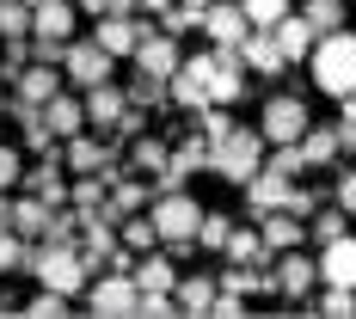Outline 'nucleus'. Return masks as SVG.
I'll return each mask as SVG.
<instances>
[{
  "mask_svg": "<svg viewBox=\"0 0 356 319\" xmlns=\"http://www.w3.org/2000/svg\"><path fill=\"white\" fill-rule=\"evenodd\" d=\"M258 166H264V136L246 123H234L221 142H209V172H221L227 184H246Z\"/></svg>",
  "mask_w": 356,
  "mask_h": 319,
  "instance_id": "obj_4",
  "label": "nucleus"
},
{
  "mask_svg": "<svg viewBox=\"0 0 356 319\" xmlns=\"http://www.w3.org/2000/svg\"><path fill=\"white\" fill-rule=\"evenodd\" d=\"M43 123L56 129V142H68V136H80V129H86V105H80V99H68V92H56V99L43 105Z\"/></svg>",
  "mask_w": 356,
  "mask_h": 319,
  "instance_id": "obj_22",
  "label": "nucleus"
},
{
  "mask_svg": "<svg viewBox=\"0 0 356 319\" xmlns=\"http://www.w3.org/2000/svg\"><path fill=\"white\" fill-rule=\"evenodd\" d=\"M31 31V0H0V37H25Z\"/></svg>",
  "mask_w": 356,
  "mask_h": 319,
  "instance_id": "obj_36",
  "label": "nucleus"
},
{
  "mask_svg": "<svg viewBox=\"0 0 356 319\" xmlns=\"http://www.w3.org/2000/svg\"><path fill=\"white\" fill-rule=\"evenodd\" d=\"M178 6H209V0H178Z\"/></svg>",
  "mask_w": 356,
  "mask_h": 319,
  "instance_id": "obj_48",
  "label": "nucleus"
},
{
  "mask_svg": "<svg viewBox=\"0 0 356 319\" xmlns=\"http://www.w3.org/2000/svg\"><path fill=\"white\" fill-rule=\"evenodd\" d=\"M166 166H172L178 178H197V172H209V136H184V142L166 154Z\"/></svg>",
  "mask_w": 356,
  "mask_h": 319,
  "instance_id": "obj_25",
  "label": "nucleus"
},
{
  "mask_svg": "<svg viewBox=\"0 0 356 319\" xmlns=\"http://www.w3.org/2000/svg\"><path fill=\"white\" fill-rule=\"evenodd\" d=\"M264 166H270V172H283V178H301V172H307V160H301V142H277V154H270Z\"/></svg>",
  "mask_w": 356,
  "mask_h": 319,
  "instance_id": "obj_39",
  "label": "nucleus"
},
{
  "mask_svg": "<svg viewBox=\"0 0 356 319\" xmlns=\"http://www.w3.org/2000/svg\"><path fill=\"white\" fill-rule=\"evenodd\" d=\"M160 25H166V31L172 37H184V31H203V6H166V13H160Z\"/></svg>",
  "mask_w": 356,
  "mask_h": 319,
  "instance_id": "obj_37",
  "label": "nucleus"
},
{
  "mask_svg": "<svg viewBox=\"0 0 356 319\" xmlns=\"http://www.w3.org/2000/svg\"><path fill=\"white\" fill-rule=\"evenodd\" d=\"M258 234H264V246H270V252H295V246H301V234H307V221L289 215V209H270V215H258Z\"/></svg>",
  "mask_w": 356,
  "mask_h": 319,
  "instance_id": "obj_18",
  "label": "nucleus"
},
{
  "mask_svg": "<svg viewBox=\"0 0 356 319\" xmlns=\"http://www.w3.org/2000/svg\"><path fill=\"white\" fill-rule=\"evenodd\" d=\"M129 277H136V288H172V283H178L172 258H160V252H147V258L129 270Z\"/></svg>",
  "mask_w": 356,
  "mask_h": 319,
  "instance_id": "obj_31",
  "label": "nucleus"
},
{
  "mask_svg": "<svg viewBox=\"0 0 356 319\" xmlns=\"http://www.w3.org/2000/svg\"><path fill=\"white\" fill-rule=\"evenodd\" d=\"M203 31H209L215 43H240L252 25H246V13H240V0H209V6H203Z\"/></svg>",
  "mask_w": 356,
  "mask_h": 319,
  "instance_id": "obj_17",
  "label": "nucleus"
},
{
  "mask_svg": "<svg viewBox=\"0 0 356 319\" xmlns=\"http://www.w3.org/2000/svg\"><path fill=\"white\" fill-rule=\"evenodd\" d=\"M172 301H178V313H209V301H215V277H178L172 283Z\"/></svg>",
  "mask_w": 356,
  "mask_h": 319,
  "instance_id": "obj_26",
  "label": "nucleus"
},
{
  "mask_svg": "<svg viewBox=\"0 0 356 319\" xmlns=\"http://www.w3.org/2000/svg\"><path fill=\"white\" fill-rule=\"evenodd\" d=\"M136 301H142V288L129 270H105L92 283V313H136Z\"/></svg>",
  "mask_w": 356,
  "mask_h": 319,
  "instance_id": "obj_13",
  "label": "nucleus"
},
{
  "mask_svg": "<svg viewBox=\"0 0 356 319\" xmlns=\"http://www.w3.org/2000/svg\"><path fill=\"white\" fill-rule=\"evenodd\" d=\"M56 92H62V68H56V62H25V74H19V99L49 105Z\"/></svg>",
  "mask_w": 356,
  "mask_h": 319,
  "instance_id": "obj_21",
  "label": "nucleus"
},
{
  "mask_svg": "<svg viewBox=\"0 0 356 319\" xmlns=\"http://www.w3.org/2000/svg\"><path fill=\"white\" fill-rule=\"evenodd\" d=\"M338 234H344V215H320V221H314V240H338Z\"/></svg>",
  "mask_w": 356,
  "mask_h": 319,
  "instance_id": "obj_45",
  "label": "nucleus"
},
{
  "mask_svg": "<svg viewBox=\"0 0 356 319\" xmlns=\"http://www.w3.org/2000/svg\"><path fill=\"white\" fill-rule=\"evenodd\" d=\"M25 313H37V319H56V313H68V295H56V288H43V295H37V301L25 307Z\"/></svg>",
  "mask_w": 356,
  "mask_h": 319,
  "instance_id": "obj_43",
  "label": "nucleus"
},
{
  "mask_svg": "<svg viewBox=\"0 0 356 319\" xmlns=\"http://www.w3.org/2000/svg\"><path fill=\"white\" fill-rule=\"evenodd\" d=\"M240 62H246L252 74H264V80L289 74V62H283V49H277V37H270V31H246V37H240Z\"/></svg>",
  "mask_w": 356,
  "mask_h": 319,
  "instance_id": "obj_15",
  "label": "nucleus"
},
{
  "mask_svg": "<svg viewBox=\"0 0 356 319\" xmlns=\"http://www.w3.org/2000/svg\"><path fill=\"white\" fill-rule=\"evenodd\" d=\"M178 37L172 31H142V43H136V68L142 74H154V80H172L178 74Z\"/></svg>",
  "mask_w": 356,
  "mask_h": 319,
  "instance_id": "obj_11",
  "label": "nucleus"
},
{
  "mask_svg": "<svg viewBox=\"0 0 356 319\" xmlns=\"http://www.w3.org/2000/svg\"><path fill=\"white\" fill-rule=\"evenodd\" d=\"M338 105H344V117L332 123L338 129V154H356V99H338Z\"/></svg>",
  "mask_w": 356,
  "mask_h": 319,
  "instance_id": "obj_41",
  "label": "nucleus"
},
{
  "mask_svg": "<svg viewBox=\"0 0 356 319\" xmlns=\"http://www.w3.org/2000/svg\"><path fill=\"white\" fill-rule=\"evenodd\" d=\"M270 37H277L283 62H307V49H314V25H307L301 13H283V19L270 25Z\"/></svg>",
  "mask_w": 356,
  "mask_h": 319,
  "instance_id": "obj_19",
  "label": "nucleus"
},
{
  "mask_svg": "<svg viewBox=\"0 0 356 319\" xmlns=\"http://www.w3.org/2000/svg\"><path fill=\"white\" fill-rule=\"evenodd\" d=\"M332 197H338L344 215H356V172H338V190H332Z\"/></svg>",
  "mask_w": 356,
  "mask_h": 319,
  "instance_id": "obj_44",
  "label": "nucleus"
},
{
  "mask_svg": "<svg viewBox=\"0 0 356 319\" xmlns=\"http://www.w3.org/2000/svg\"><path fill=\"white\" fill-rule=\"evenodd\" d=\"M270 264H277V270H270V283H277V295H289V301H301L307 288L320 283V264H314V258H301V246H295V252H277Z\"/></svg>",
  "mask_w": 356,
  "mask_h": 319,
  "instance_id": "obj_10",
  "label": "nucleus"
},
{
  "mask_svg": "<svg viewBox=\"0 0 356 319\" xmlns=\"http://www.w3.org/2000/svg\"><path fill=\"white\" fill-rule=\"evenodd\" d=\"M0 227H13V197L0 190Z\"/></svg>",
  "mask_w": 356,
  "mask_h": 319,
  "instance_id": "obj_46",
  "label": "nucleus"
},
{
  "mask_svg": "<svg viewBox=\"0 0 356 319\" xmlns=\"http://www.w3.org/2000/svg\"><path fill=\"white\" fill-rule=\"evenodd\" d=\"M19 178H25V154L19 147H0V190H13Z\"/></svg>",
  "mask_w": 356,
  "mask_h": 319,
  "instance_id": "obj_42",
  "label": "nucleus"
},
{
  "mask_svg": "<svg viewBox=\"0 0 356 319\" xmlns=\"http://www.w3.org/2000/svg\"><path fill=\"white\" fill-rule=\"evenodd\" d=\"M62 160H68V172H105V178L123 172V154L111 142H92V136H68L62 142Z\"/></svg>",
  "mask_w": 356,
  "mask_h": 319,
  "instance_id": "obj_8",
  "label": "nucleus"
},
{
  "mask_svg": "<svg viewBox=\"0 0 356 319\" xmlns=\"http://www.w3.org/2000/svg\"><path fill=\"white\" fill-rule=\"evenodd\" d=\"M74 25H80V6H74V0H31V37L68 43Z\"/></svg>",
  "mask_w": 356,
  "mask_h": 319,
  "instance_id": "obj_12",
  "label": "nucleus"
},
{
  "mask_svg": "<svg viewBox=\"0 0 356 319\" xmlns=\"http://www.w3.org/2000/svg\"><path fill=\"white\" fill-rule=\"evenodd\" d=\"M314 117H307V105L301 99H289V92H277L270 105H264V123H258V136L277 147V142H301V129H307Z\"/></svg>",
  "mask_w": 356,
  "mask_h": 319,
  "instance_id": "obj_7",
  "label": "nucleus"
},
{
  "mask_svg": "<svg viewBox=\"0 0 356 319\" xmlns=\"http://www.w3.org/2000/svg\"><path fill=\"white\" fill-rule=\"evenodd\" d=\"M240 13H246V25L252 31H270L277 19L289 13V0H240Z\"/></svg>",
  "mask_w": 356,
  "mask_h": 319,
  "instance_id": "obj_34",
  "label": "nucleus"
},
{
  "mask_svg": "<svg viewBox=\"0 0 356 319\" xmlns=\"http://www.w3.org/2000/svg\"><path fill=\"white\" fill-rule=\"evenodd\" d=\"M25 190L43 197L49 209H62V203H68V184H62V172H56V160H49V154H43V166H25Z\"/></svg>",
  "mask_w": 356,
  "mask_h": 319,
  "instance_id": "obj_23",
  "label": "nucleus"
},
{
  "mask_svg": "<svg viewBox=\"0 0 356 319\" xmlns=\"http://www.w3.org/2000/svg\"><path fill=\"white\" fill-rule=\"evenodd\" d=\"M227 234H234V221H227V215H209V209H203V221H197V246L221 252V246H227Z\"/></svg>",
  "mask_w": 356,
  "mask_h": 319,
  "instance_id": "obj_38",
  "label": "nucleus"
},
{
  "mask_svg": "<svg viewBox=\"0 0 356 319\" xmlns=\"http://www.w3.org/2000/svg\"><path fill=\"white\" fill-rule=\"evenodd\" d=\"M142 31H147V19H136V13H105L99 25H92V43L105 49V56H136V43H142Z\"/></svg>",
  "mask_w": 356,
  "mask_h": 319,
  "instance_id": "obj_9",
  "label": "nucleus"
},
{
  "mask_svg": "<svg viewBox=\"0 0 356 319\" xmlns=\"http://www.w3.org/2000/svg\"><path fill=\"white\" fill-rule=\"evenodd\" d=\"M111 68H117V56H105L92 37H68V49H62V74H68L80 92H86V86H105Z\"/></svg>",
  "mask_w": 356,
  "mask_h": 319,
  "instance_id": "obj_5",
  "label": "nucleus"
},
{
  "mask_svg": "<svg viewBox=\"0 0 356 319\" xmlns=\"http://www.w3.org/2000/svg\"><path fill=\"white\" fill-rule=\"evenodd\" d=\"M117 240H123L129 252H154V246H160V234H154V215H123V221H117Z\"/></svg>",
  "mask_w": 356,
  "mask_h": 319,
  "instance_id": "obj_30",
  "label": "nucleus"
},
{
  "mask_svg": "<svg viewBox=\"0 0 356 319\" xmlns=\"http://www.w3.org/2000/svg\"><path fill=\"white\" fill-rule=\"evenodd\" d=\"M147 215H154V234H160V246H197V221H203V203L191 197V190H160L154 203H147Z\"/></svg>",
  "mask_w": 356,
  "mask_h": 319,
  "instance_id": "obj_3",
  "label": "nucleus"
},
{
  "mask_svg": "<svg viewBox=\"0 0 356 319\" xmlns=\"http://www.w3.org/2000/svg\"><path fill=\"white\" fill-rule=\"evenodd\" d=\"M289 184H295V178L270 172V166H258V172H252L240 190H246V203H252L258 215H270V209H283V203H289Z\"/></svg>",
  "mask_w": 356,
  "mask_h": 319,
  "instance_id": "obj_16",
  "label": "nucleus"
},
{
  "mask_svg": "<svg viewBox=\"0 0 356 319\" xmlns=\"http://www.w3.org/2000/svg\"><path fill=\"white\" fill-rule=\"evenodd\" d=\"M129 111V92H117V86H86V123L92 129H117V117Z\"/></svg>",
  "mask_w": 356,
  "mask_h": 319,
  "instance_id": "obj_20",
  "label": "nucleus"
},
{
  "mask_svg": "<svg viewBox=\"0 0 356 319\" xmlns=\"http://www.w3.org/2000/svg\"><path fill=\"white\" fill-rule=\"evenodd\" d=\"M166 154H172L166 142H154V136H136V147H129V160H123V166H136L142 178H154L160 166H166Z\"/></svg>",
  "mask_w": 356,
  "mask_h": 319,
  "instance_id": "obj_32",
  "label": "nucleus"
},
{
  "mask_svg": "<svg viewBox=\"0 0 356 319\" xmlns=\"http://www.w3.org/2000/svg\"><path fill=\"white\" fill-rule=\"evenodd\" d=\"M301 19L314 25V37H325V31H338V25H344V0H307V6H301Z\"/></svg>",
  "mask_w": 356,
  "mask_h": 319,
  "instance_id": "obj_33",
  "label": "nucleus"
},
{
  "mask_svg": "<svg viewBox=\"0 0 356 319\" xmlns=\"http://www.w3.org/2000/svg\"><path fill=\"white\" fill-rule=\"evenodd\" d=\"M209 56H191V62H178V74L166 80V99H172L178 111H203L209 105Z\"/></svg>",
  "mask_w": 356,
  "mask_h": 319,
  "instance_id": "obj_6",
  "label": "nucleus"
},
{
  "mask_svg": "<svg viewBox=\"0 0 356 319\" xmlns=\"http://www.w3.org/2000/svg\"><path fill=\"white\" fill-rule=\"evenodd\" d=\"M105 197H111V178H105V172H74L68 203H74L80 215H99V209H105Z\"/></svg>",
  "mask_w": 356,
  "mask_h": 319,
  "instance_id": "obj_24",
  "label": "nucleus"
},
{
  "mask_svg": "<svg viewBox=\"0 0 356 319\" xmlns=\"http://www.w3.org/2000/svg\"><path fill=\"white\" fill-rule=\"evenodd\" d=\"M301 160H307V166H332V160H338V129H314V123H307V129H301Z\"/></svg>",
  "mask_w": 356,
  "mask_h": 319,
  "instance_id": "obj_29",
  "label": "nucleus"
},
{
  "mask_svg": "<svg viewBox=\"0 0 356 319\" xmlns=\"http://www.w3.org/2000/svg\"><path fill=\"white\" fill-rule=\"evenodd\" d=\"M320 283H338V288H356V234H338L320 246Z\"/></svg>",
  "mask_w": 356,
  "mask_h": 319,
  "instance_id": "obj_14",
  "label": "nucleus"
},
{
  "mask_svg": "<svg viewBox=\"0 0 356 319\" xmlns=\"http://www.w3.org/2000/svg\"><path fill=\"white\" fill-rule=\"evenodd\" d=\"M49 203H43V197H19V203H13V234H25V240H43V234H49Z\"/></svg>",
  "mask_w": 356,
  "mask_h": 319,
  "instance_id": "obj_27",
  "label": "nucleus"
},
{
  "mask_svg": "<svg viewBox=\"0 0 356 319\" xmlns=\"http://www.w3.org/2000/svg\"><path fill=\"white\" fill-rule=\"evenodd\" d=\"M136 6H142V13H166L172 0H136Z\"/></svg>",
  "mask_w": 356,
  "mask_h": 319,
  "instance_id": "obj_47",
  "label": "nucleus"
},
{
  "mask_svg": "<svg viewBox=\"0 0 356 319\" xmlns=\"http://www.w3.org/2000/svg\"><path fill=\"white\" fill-rule=\"evenodd\" d=\"M314 313H356V288H338V283H325V295L314 301Z\"/></svg>",
  "mask_w": 356,
  "mask_h": 319,
  "instance_id": "obj_40",
  "label": "nucleus"
},
{
  "mask_svg": "<svg viewBox=\"0 0 356 319\" xmlns=\"http://www.w3.org/2000/svg\"><path fill=\"white\" fill-rule=\"evenodd\" d=\"M129 105H142V111H154V105H172V99H166V80H154V74H142V68H136Z\"/></svg>",
  "mask_w": 356,
  "mask_h": 319,
  "instance_id": "obj_35",
  "label": "nucleus"
},
{
  "mask_svg": "<svg viewBox=\"0 0 356 319\" xmlns=\"http://www.w3.org/2000/svg\"><path fill=\"white\" fill-rule=\"evenodd\" d=\"M227 258H234V264H258V270H264V264H270V258H277V252L264 246V234H252V227H234V234H227Z\"/></svg>",
  "mask_w": 356,
  "mask_h": 319,
  "instance_id": "obj_28",
  "label": "nucleus"
},
{
  "mask_svg": "<svg viewBox=\"0 0 356 319\" xmlns=\"http://www.w3.org/2000/svg\"><path fill=\"white\" fill-rule=\"evenodd\" d=\"M307 68H314V86H320L325 99H356V31L338 25V31L314 37Z\"/></svg>",
  "mask_w": 356,
  "mask_h": 319,
  "instance_id": "obj_1",
  "label": "nucleus"
},
{
  "mask_svg": "<svg viewBox=\"0 0 356 319\" xmlns=\"http://www.w3.org/2000/svg\"><path fill=\"white\" fill-rule=\"evenodd\" d=\"M25 270H31L43 288H56V295H80L92 264H86V252L74 246V240H37V246H31V264H25Z\"/></svg>",
  "mask_w": 356,
  "mask_h": 319,
  "instance_id": "obj_2",
  "label": "nucleus"
}]
</instances>
